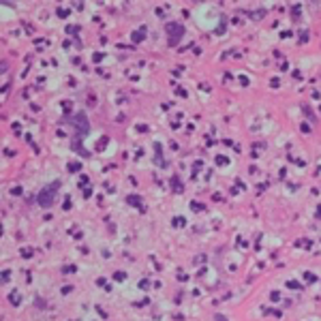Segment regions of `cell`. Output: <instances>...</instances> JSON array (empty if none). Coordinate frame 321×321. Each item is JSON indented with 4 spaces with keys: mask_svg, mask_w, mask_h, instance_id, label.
I'll use <instances>...</instances> for the list:
<instances>
[{
    "mask_svg": "<svg viewBox=\"0 0 321 321\" xmlns=\"http://www.w3.org/2000/svg\"><path fill=\"white\" fill-rule=\"evenodd\" d=\"M139 201H141L139 197H133V195L129 197V204H131V206H133V204H135V206H141V204H139Z\"/></svg>",
    "mask_w": 321,
    "mask_h": 321,
    "instance_id": "obj_3",
    "label": "cell"
},
{
    "mask_svg": "<svg viewBox=\"0 0 321 321\" xmlns=\"http://www.w3.org/2000/svg\"><path fill=\"white\" fill-rule=\"evenodd\" d=\"M165 30H167V43H170V47H176L180 43V39L184 37V26L178 22H170Z\"/></svg>",
    "mask_w": 321,
    "mask_h": 321,
    "instance_id": "obj_2",
    "label": "cell"
},
{
    "mask_svg": "<svg viewBox=\"0 0 321 321\" xmlns=\"http://www.w3.org/2000/svg\"><path fill=\"white\" fill-rule=\"evenodd\" d=\"M60 191V180H54L52 184H47V187L39 193V197H37V201H39V206L41 208H52L54 204H56V193Z\"/></svg>",
    "mask_w": 321,
    "mask_h": 321,
    "instance_id": "obj_1",
    "label": "cell"
}]
</instances>
